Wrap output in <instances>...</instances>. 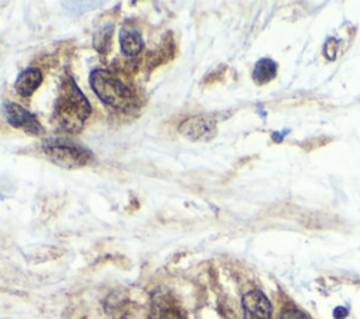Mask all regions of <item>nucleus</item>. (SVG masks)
<instances>
[{
    "label": "nucleus",
    "instance_id": "nucleus-1",
    "mask_svg": "<svg viewBox=\"0 0 360 319\" xmlns=\"http://www.w3.org/2000/svg\"><path fill=\"white\" fill-rule=\"evenodd\" d=\"M91 114V105L75 80L68 77L56 98L52 119L55 125L69 134H77Z\"/></svg>",
    "mask_w": 360,
    "mask_h": 319
},
{
    "label": "nucleus",
    "instance_id": "nucleus-2",
    "mask_svg": "<svg viewBox=\"0 0 360 319\" xmlns=\"http://www.w3.org/2000/svg\"><path fill=\"white\" fill-rule=\"evenodd\" d=\"M89 83L94 94L112 108H129L134 103V93L114 73L105 69H96L90 73Z\"/></svg>",
    "mask_w": 360,
    "mask_h": 319
},
{
    "label": "nucleus",
    "instance_id": "nucleus-5",
    "mask_svg": "<svg viewBox=\"0 0 360 319\" xmlns=\"http://www.w3.org/2000/svg\"><path fill=\"white\" fill-rule=\"evenodd\" d=\"M179 132L191 141L210 139L215 132V121L207 115H194L179 125Z\"/></svg>",
    "mask_w": 360,
    "mask_h": 319
},
{
    "label": "nucleus",
    "instance_id": "nucleus-8",
    "mask_svg": "<svg viewBox=\"0 0 360 319\" xmlns=\"http://www.w3.org/2000/svg\"><path fill=\"white\" fill-rule=\"evenodd\" d=\"M41 83H42L41 70L37 67H28L18 74V77L14 83V89L18 96L27 98V97H31L37 91V89L41 86Z\"/></svg>",
    "mask_w": 360,
    "mask_h": 319
},
{
    "label": "nucleus",
    "instance_id": "nucleus-10",
    "mask_svg": "<svg viewBox=\"0 0 360 319\" xmlns=\"http://www.w3.org/2000/svg\"><path fill=\"white\" fill-rule=\"evenodd\" d=\"M112 31H114V24L112 22L104 24V25H101L100 28L96 30L94 37H93V44H94V48L100 53H108V49H110V45H111Z\"/></svg>",
    "mask_w": 360,
    "mask_h": 319
},
{
    "label": "nucleus",
    "instance_id": "nucleus-6",
    "mask_svg": "<svg viewBox=\"0 0 360 319\" xmlns=\"http://www.w3.org/2000/svg\"><path fill=\"white\" fill-rule=\"evenodd\" d=\"M242 306L245 319H271V305L266 295L257 289L243 295Z\"/></svg>",
    "mask_w": 360,
    "mask_h": 319
},
{
    "label": "nucleus",
    "instance_id": "nucleus-7",
    "mask_svg": "<svg viewBox=\"0 0 360 319\" xmlns=\"http://www.w3.org/2000/svg\"><path fill=\"white\" fill-rule=\"evenodd\" d=\"M120 46L121 52L129 58L136 56L143 48V39L141 30L132 22H125L120 30Z\"/></svg>",
    "mask_w": 360,
    "mask_h": 319
},
{
    "label": "nucleus",
    "instance_id": "nucleus-4",
    "mask_svg": "<svg viewBox=\"0 0 360 319\" xmlns=\"http://www.w3.org/2000/svg\"><path fill=\"white\" fill-rule=\"evenodd\" d=\"M4 115H6L7 122L13 128L24 129L30 135L39 136V135H44V132H45L44 126L39 124L37 117L17 103L8 101L4 105Z\"/></svg>",
    "mask_w": 360,
    "mask_h": 319
},
{
    "label": "nucleus",
    "instance_id": "nucleus-3",
    "mask_svg": "<svg viewBox=\"0 0 360 319\" xmlns=\"http://www.w3.org/2000/svg\"><path fill=\"white\" fill-rule=\"evenodd\" d=\"M42 150L51 162L66 169H77L93 160V155L87 148L66 138L45 139Z\"/></svg>",
    "mask_w": 360,
    "mask_h": 319
},
{
    "label": "nucleus",
    "instance_id": "nucleus-9",
    "mask_svg": "<svg viewBox=\"0 0 360 319\" xmlns=\"http://www.w3.org/2000/svg\"><path fill=\"white\" fill-rule=\"evenodd\" d=\"M276 70H277V65L271 59H267V58L260 59L253 69V80L257 84H264L274 77Z\"/></svg>",
    "mask_w": 360,
    "mask_h": 319
},
{
    "label": "nucleus",
    "instance_id": "nucleus-11",
    "mask_svg": "<svg viewBox=\"0 0 360 319\" xmlns=\"http://www.w3.org/2000/svg\"><path fill=\"white\" fill-rule=\"evenodd\" d=\"M149 319H173V313L166 305H156L153 306Z\"/></svg>",
    "mask_w": 360,
    "mask_h": 319
},
{
    "label": "nucleus",
    "instance_id": "nucleus-12",
    "mask_svg": "<svg viewBox=\"0 0 360 319\" xmlns=\"http://www.w3.org/2000/svg\"><path fill=\"white\" fill-rule=\"evenodd\" d=\"M281 319H307V316L297 309H287L283 312Z\"/></svg>",
    "mask_w": 360,
    "mask_h": 319
},
{
    "label": "nucleus",
    "instance_id": "nucleus-13",
    "mask_svg": "<svg viewBox=\"0 0 360 319\" xmlns=\"http://www.w3.org/2000/svg\"><path fill=\"white\" fill-rule=\"evenodd\" d=\"M346 315H347V311H346L345 308H336V309H335V316H336L338 319H343Z\"/></svg>",
    "mask_w": 360,
    "mask_h": 319
}]
</instances>
